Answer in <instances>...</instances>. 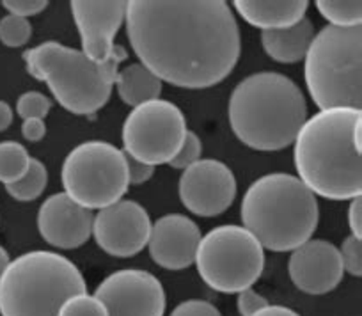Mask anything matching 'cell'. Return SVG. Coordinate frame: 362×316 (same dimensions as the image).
I'll return each instance as SVG.
<instances>
[{
	"instance_id": "obj_1",
	"label": "cell",
	"mask_w": 362,
	"mask_h": 316,
	"mask_svg": "<svg viewBox=\"0 0 362 316\" xmlns=\"http://www.w3.org/2000/svg\"><path fill=\"white\" fill-rule=\"evenodd\" d=\"M124 22L141 64L176 88L217 86L242 52L238 23L224 0H130Z\"/></svg>"
},
{
	"instance_id": "obj_2",
	"label": "cell",
	"mask_w": 362,
	"mask_h": 316,
	"mask_svg": "<svg viewBox=\"0 0 362 316\" xmlns=\"http://www.w3.org/2000/svg\"><path fill=\"white\" fill-rule=\"evenodd\" d=\"M298 180L315 196L346 201L362 194L361 109H325L308 117L293 141Z\"/></svg>"
},
{
	"instance_id": "obj_3",
	"label": "cell",
	"mask_w": 362,
	"mask_h": 316,
	"mask_svg": "<svg viewBox=\"0 0 362 316\" xmlns=\"http://www.w3.org/2000/svg\"><path fill=\"white\" fill-rule=\"evenodd\" d=\"M228 114L233 131L247 148L279 151L293 144L308 119V103L290 76L261 71L233 89Z\"/></svg>"
},
{
	"instance_id": "obj_4",
	"label": "cell",
	"mask_w": 362,
	"mask_h": 316,
	"mask_svg": "<svg viewBox=\"0 0 362 316\" xmlns=\"http://www.w3.org/2000/svg\"><path fill=\"white\" fill-rule=\"evenodd\" d=\"M240 215L261 247L286 252L311 240L320 213L316 196L297 176L274 172L250 183Z\"/></svg>"
},
{
	"instance_id": "obj_5",
	"label": "cell",
	"mask_w": 362,
	"mask_h": 316,
	"mask_svg": "<svg viewBox=\"0 0 362 316\" xmlns=\"http://www.w3.org/2000/svg\"><path fill=\"white\" fill-rule=\"evenodd\" d=\"M23 61L36 81L47 82L62 109L76 116H93L109 102L124 59L96 64L82 50L47 41L23 52Z\"/></svg>"
},
{
	"instance_id": "obj_6",
	"label": "cell",
	"mask_w": 362,
	"mask_h": 316,
	"mask_svg": "<svg viewBox=\"0 0 362 316\" xmlns=\"http://www.w3.org/2000/svg\"><path fill=\"white\" fill-rule=\"evenodd\" d=\"M80 293H87V283L75 263L57 252H27L0 277V316H57Z\"/></svg>"
},
{
	"instance_id": "obj_7",
	"label": "cell",
	"mask_w": 362,
	"mask_h": 316,
	"mask_svg": "<svg viewBox=\"0 0 362 316\" xmlns=\"http://www.w3.org/2000/svg\"><path fill=\"white\" fill-rule=\"evenodd\" d=\"M304 78L320 110L361 109L362 27L327 25L315 34L304 57Z\"/></svg>"
},
{
	"instance_id": "obj_8",
	"label": "cell",
	"mask_w": 362,
	"mask_h": 316,
	"mask_svg": "<svg viewBox=\"0 0 362 316\" xmlns=\"http://www.w3.org/2000/svg\"><path fill=\"white\" fill-rule=\"evenodd\" d=\"M64 194L87 210H102L121 201L130 187L127 155L103 141L73 148L62 164Z\"/></svg>"
},
{
	"instance_id": "obj_9",
	"label": "cell",
	"mask_w": 362,
	"mask_h": 316,
	"mask_svg": "<svg viewBox=\"0 0 362 316\" xmlns=\"http://www.w3.org/2000/svg\"><path fill=\"white\" fill-rule=\"evenodd\" d=\"M201 279L221 293H240L252 286L264 269L259 242L243 226H217L201 236L196 252Z\"/></svg>"
},
{
	"instance_id": "obj_10",
	"label": "cell",
	"mask_w": 362,
	"mask_h": 316,
	"mask_svg": "<svg viewBox=\"0 0 362 316\" xmlns=\"http://www.w3.org/2000/svg\"><path fill=\"white\" fill-rule=\"evenodd\" d=\"M187 121L180 107L167 100H153L135 107L123 123V149L148 165L169 164L187 135Z\"/></svg>"
},
{
	"instance_id": "obj_11",
	"label": "cell",
	"mask_w": 362,
	"mask_h": 316,
	"mask_svg": "<svg viewBox=\"0 0 362 316\" xmlns=\"http://www.w3.org/2000/svg\"><path fill=\"white\" fill-rule=\"evenodd\" d=\"M127 4L123 0H73L69 4L82 52L96 64L127 59L124 48L114 45V37L127 18Z\"/></svg>"
},
{
	"instance_id": "obj_12",
	"label": "cell",
	"mask_w": 362,
	"mask_h": 316,
	"mask_svg": "<svg viewBox=\"0 0 362 316\" xmlns=\"http://www.w3.org/2000/svg\"><path fill=\"white\" fill-rule=\"evenodd\" d=\"M109 316H163L165 291L151 272L124 269L110 274L95 291Z\"/></svg>"
},
{
	"instance_id": "obj_13",
	"label": "cell",
	"mask_w": 362,
	"mask_h": 316,
	"mask_svg": "<svg viewBox=\"0 0 362 316\" xmlns=\"http://www.w3.org/2000/svg\"><path fill=\"white\" fill-rule=\"evenodd\" d=\"M151 226V218L142 204L121 199L98 210L93 221V236L107 254L132 258L148 245Z\"/></svg>"
},
{
	"instance_id": "obj_14",
	"label": "cell",
	"mask_w": 362,
	"mask_h": 316,
	"mask_svg": "<svg viewBox=\"0 0 362 316\" xmlns=\"http://www.w3.org/2000/svg\"><path fill=\"white\" fill-rule=\"evenodd\" d=\"M181 203L199 217H215L228 210L236 197V180L221 160H197L187 168L177 183Z\"/></svg>"
},
{
	"instance_id": "obj_15",
	"label": "cell",
	"mask_w": 362,
	"mask_h": 316,
	"mask_svg": "<svg viewBox=\"0 0 362 316\" xmlns=\"http://www.w3.org/2000/svg\"><path fill=\"white\" fill-rule=\"evenodd\" d=\"M288 272L300 291L323 295L336 290L343 279V262L339 249L327 240H308L291 251Z\"/></svg>"
},
{
	"instance_id": "obj_16",
	"label": "cell",
	"mask_w": 362,
	"mask_h": 316,
	"mask_svg": "<svg viewBox=\"0 0 362 316\" xmlns=\"http://www.w3.org/2000/svg\"><path fill=\"white\" fill-rule=\"evenodd\" d=\"M199 242L201 229L192 218L181 213H169L151 226L148 249L158 267L165 270H183L196 262Z\"/></svg>"
},
{
	"instance_id": "obj_17",
	"label": "cell",
	"mask_w": 362,
	"mask_h": 316,
	"mask_svg": "<svg viewBox=\"0 0 362 316\" xmlns=\"http://www.w3.org/2000/svg\"><path fill=\"white\" fill-rule=\"evenodd\" d=\"M93 211L69 199L64 192L54 194L37 211V229L47 244L59 249H76L93 235Z\"/></svg>"
},
{
	"instance_id": "obj_18",
	"label": "cell",
	"mask_w": 362,
	"mask_h": 316,
	"mask_svg": "<svg viewBox=\"0 0 362 316\" xmlns=\"http://www.w3.org/2000/svg\"><path fill=\"white\" fill-rule=\"evenodd\" d=\"M236 13L249 25L263 30L293 27L305 16L308 0H235Z\"/></svg>"
},
{
	"instance_id": "obj_19",
	"label": "cell",
	"mask_w": 362,
	"mask_h": 316,
	"mask_svg": "<svg viewBox=\"0 0 362 316\" xmlns=\"http://www.w3.org/2000/svg\"><path fill=\"white\" fill-rule=\"evenodd\" d=\"M315 37V25L309 18H302L297 25L279 30H263L261 45L268 57L283 64H293L305 57Z\"/></svg>"
},
{
	"instance_id": "obj_20",
	"label": "cell",
	"mask_w": 362,
	"mask_h": 316,
	"mask_svg": "<svg viewBox=\"0 0 362 316\" xmlns=\"http://www.w3.org/2000/svg\"><path fill=\"white\" fill-rule=\"evenodd\" d=\"M114 84L119 98L134 109L142 103L158 100L162 93V81L141 62L128 64L127 68L117 71Z\"/></svg>"
},
{
	"instance_id": "obj_21",
	"label": "cell",
	"mask_w": 362,
	"mask_h": 316,
	"mask_svg": "<svg viewBox=\"0 0 362 316\" xmlns=\"http://www.w3.org/2000/svg\"><path fill=\"white\" fill-rule=\"evenodd\" d=\"M29 151L20 142H0V182L4 185L18 182L25 176L30 165Z\"/></svg>"
},
{
	"instance_id": "obj_22",
	"label": "cell",
	"mask_w": 362,
	"mask_h": 316,
	"mask_svg": "<svg viewBox=\"0 0 362 316\" xmlns=\"http://www.w3.org/2000/svg\"><path fill=\"white\" fill-rule=\"evenodd\" d=\"M316 8L332 27L351 29L362 23L361 0H318Z\"/></svg>"
},
{
	"instance_id": "obj_23",
	"label": "cell",
	"mask_w": 362,
	"mask_h": 316,
	"mask_svg": "<svg viewBox=\"0 0 362 316\" xmlns=\"http://www.w3.org/2000/svg\"><path fill=\"white\" fill-rule=\"evenodd\" d=\"M47 183L48 172L45 164L37 160V158H30L29 171L25 172V176L18 180V182L11 183V185H6V190L16 201L29 203V201L37 199L43 194V190L47 189Z\"/></svg>"
},
{
	"instance_id": "obj_24",
	"label": "cell",
	"mask_w": 362,
	"mask_h": 316,
	"mask_svg": "<svg viewBox=\"0 0 362 316\" xmlns=\"http://www.w3.org/2000/svg\"><path fill=\"white\" fill-rule=\"evenodd\" d=\"M33 36V25L27 18L8 15L0 20V41L9 48H18L29 43Z\"/></svg>"
},
{
	"instance_id": "obj_25",
	"label": "cell",
	"mask_w": 362,
	"mask_h": 316,
	"mask_svg": "<svg viewBox=\"0 0 362 316\" xmlns=\"http://www.w3.org/2000/svg\"><path fill=\"white\" fill-rule=\"evenodd\" d=\"M57 316H109L107 308L95 295L80 293L69 297L59 309Z\"/></svg>"
},
{
	"instance_id": "obj_26",
	"label": "cell",
	"mask_w": 362,
	"mask_h": 316,
	"mask_svg": "<svg viewBox=\"0 0 362 316\" xmlns=\"http://www.w3.org/2000/svg\"><path fill=\"white\" fill-rule=\"evenodd\" d=\"M52 109V102L43 95V93L37 91H29L23 93L22 96L16 102V112L25 119H45L48 112Z\"/></svg>"
},
{
	"instance_id": "obj_27",
	"label": "cell",
	"mask_w": 362,
	"mask_h": 316,
	"mask_svg": "<svg viewBox=\"0 0 362 316\" xmlns=\"http://www.w3.org/2000/svg\"><path fill=\"white\" fill-rule=\"evenodd\" d=\"M201 151H203L201 139L197 137L194 131H187L185 141L181 144L180 151H177L176 156L169 162L170 168L183 169V171H185L187 168H190V165L196 164L197 160H201Z\"/></svg>"
},
{
	"instance_id": "obj_28",
	"label": "cell",
	"mask_w": 362,
	"mask_h": 316,
	"mask_svg": "<svg viewBox=\"0 0 362 316\" xmlns=\"http://www.w3.org/2000/svg\"><path fill=\"white\" fill-rule=\"evenodd\" d=\"M341 262H343L344 272L350 276L361 277L362 276V244L354 235L346 236L343 240V245L339 249Z\"/></svg>"
},
{
	"instance_id": "obj_29",
	"label": "cell",
	"mask_w": 362,
	"mask_h": 316,
	"mask_svg": "<svg viewBox=\"0 0 362 316\" xmlns=\"http://www.w3.org/2000/svg\"><path fill=\"white\" fill-rule=\"evenodd\" d=\"M270 302L263 297V295L256 293L252 288H247V290H242L238 293V298H236V305H238V312L242 316H252L256 315L257 311H261L263 308Z\"/></svg>"
},
{
	"instance_id": "obj_30",
	"label": "cell",
	"mask_w": 362,
	"mask_h": 316,
	"mask_svg": "<svg viewBox=\"0 0 362 316\" xmlns=\"http://www.w3.org/2000/svg\"><path fill=\"white\" fill-rule=\"evenodd\" d=\"M170 316H222L214 304L206 300H187L174 308Z\"/></svg>"
},
{
	"instance_id": "obj_31",
	"label": "cell",
	"mask_w": 362,
	"mask_h": 316,
	"mask_svg": "<svg viewBox=\"0 0 362 316\" xmlns=\"http://www.w3.org/2000/svg\"><path fill=\"white\" fill-rule=\"evenodd\" d=\"M2 6H4L11 15L20 16V18H29V16H34L37 15V13L45 11L48 2L47 0H4Z\"/></svg>"
},
{
	"instance_id": "obj_32",
	"label": "cell",
	"mask_w": 362,
	"mask_h": 316,
	"mask_svg": "<svg viewBox=\"0 0 362 316\" xmlns=\"http://www.w3.org/2000/svg\"><path fill=\"white\" fill-rule=\"evenodd\" d=\"M127 155V153H124ZM127 165H128V178H130L132 185H141V183L148 182L149 178L155 172V168L148 164H142L137 162L135 158H132L130 155H127Z\"/></svg>"
},
{
	"instance_id": "obj_33",
	"label": "cell",
	"mask_w": 362,
	"mask_h": 316,
	"mask_svg": "<svg viewBox=\"0 0 362 316\" xmlns=\"http://www.w3.org/2000/svg\"><path fill=\"white\" fill-rule=\"evenodd\" d=\"M348 224H350L351 235L361 240L362 238V199L361 197L351 199L350 208H348Z\"/></svg>"
},
{
	"instance_id": "obj_34",
	"label": "cell",
	"mask_w": 362,
	"mask_h": 316,
	"mask_svg": "<svg viewBox=\"0 0 362 316\" xmlns=\"http://www.w3.org/2000/svg\"><path fill=\"white\" fill-rule=\"evenodd\" d=\"M22 135L30 142H37L47 135V124L43 119H25L22 124Z\"/></svg>"
},
{
	"instance_id": "obj_35",
	"label": "cell",
	"mask_w": 362,
	"mask_h": 316,
	"mask_svg": "<svg viewBox=\"0 0 362 316\" xmlns=\"http://www.w3.org/2000/svg\"><path fill=\"white\" fill-rule=\"evenodd\" d=\"M252 316H300L298 312H295L293 309L283 308V305H270L263 308L261 311H257L256 315Z\"/></svg>"
},
{
	"instance_id": "obj_36",
	"label": "cell",
	"mask_w": 362,
	"mask_h": 316,
	"mask_svg": "<svg viewBox=\"0 0 362 316\" xmlns=\"http://www.w3.org/2000/svg\"><path fill=\"white\" fill-rule=\"evenodd\" d=\"M13 123V109L8 102L0 100V131L8 130Z\"/></svg>"
},
{
	"instance_id": "obj_37",
	"label": "cell",
	"mask_w": 362,
	"mask_h": 316,
	"mask_svg": "<svg viewBox=\"0 0 362 316\" xmlns=\"http://www.w3.org/2000/svg\"><path fill=\"white\" fill-rule=\"evenodd\" d=\"M9 263H11V259H9V254L8 251H6L4 247H0V277L4 276V272L8 270Z\"/></svg>"
}]
</instances>
